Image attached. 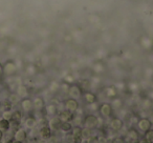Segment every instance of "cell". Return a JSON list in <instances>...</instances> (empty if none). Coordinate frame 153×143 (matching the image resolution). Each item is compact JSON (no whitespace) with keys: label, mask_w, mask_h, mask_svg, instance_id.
Returning a JSON list of instances; mask_svg holds the SVG:
<instances>
[{"label":"cell","mask_w":153,"mask_h":143,"mask_svg":"<svg viewBox=\"0 0 153 143\" xmlns=\"http://www.w3.org/2000/svg\"><path fill=\"white\" fill-rule=\"evenodd\" d=\"M80 86H81L82 88H88L90 86V82L88 81V80H83L82 83L80 84Z\"/></svg>","instance_id":"f1b7e54d"},{"label":"cell","mask_w":153,"mask_h":143,"mask_svg":"<svg viewBox=\"0 0 153 143\" xmlns=\"http://www.w3.org/2000/svg\"><path fill=\"white\" fill-rule=\"evenodd\" d=\"M79 107H80L79 102H78V100L74 98L69 97V98L66 99V100L64 101V109L71 112V113H76V111L79 109Z\"/></svg>","instance_id":"277c9868"},{"label":"cell","mask_w":153,"mask_h":143,"mask_svg":"<svg viewBox=\"0 0 153 143\" xmlns=\"http://www.w3.org/2000/svg\"><path fill=\"white\" fill-rule=\"evenodd\" d=\"M104 93L106 95V97L111 99L117 96V90L115 88V86H108V88H106L104 90Z\"/></svg>","instance_id":"ffe728a7"},{"label":"cell","mask_w":153,"mask_h":143,"mask_svg":"<svg viewBox=\"0 0 153 143\" xmlns=\"http://www.w3.org/2000/svg\"><path fill=\"white\" fill-rule=\"evenodd\" d=\"M67 93H68V95H69V97L78 99V98H80V97H82V95H83V88H82L79 84L72 83V84H70Z\"/></svg>","instance_id":"3957f363"},{"label":"cell","mask_w":153,"mask_h":143,"mask_svg":"<svg viewBox=\"0 0 153 143\" xmlns=\"http://www.w3.org/2000/svg\"><path fill=\"white\" fill-rule=\"evenodd\" d=\"M111 106H112L113 111H117V109H121L122 107H123L124 105V100L121 98V97H114V98H112V100H111L110 102Z\"/></svg>","instance_id":"ac0fdd59"},{"label":"cell","mask_w":153,"mask_h":143,"mask_svg":"<svg viewBox=\"0 0 153 143\" xmlns=\"http://www.w3.org/2000/svg\"><path fill=\"white\" fill-rule=\"evenodd\" d=\"M74 113H71V112L67 111V109L60 112V113L58 114V118H59L60 121H61V122H64V121H72V119H74Z\"/></svg>","instance_id":"4fadbf2b"},{"label":"cell","mask_w":153,"mask_h":143,"mask_svg":"<svg viewBox=\"0 0 153 143\" xmlns=\"http://www.w3.org/2000/svg\"><path fill=\"white\" fill-rule=\"evenodd\" d=\"M0 107H1V105H0Z\"/></svg>","instance_id":"d6a6232c"},{"label":"cell","mask_w":153,"mask_h":143,"mask_svg":"<svg viewBox=\"0 0 153 143\" xmlns=\"http://www.w3.org/2000/svg\"><path fill=\"white\" fill-rule=\"evenodd\" d=\"M82 138H84V139L92 138V130L91 128H87V127L82 128Z\"/></svg>","instance_id":"d4e9b609"},{"label":"cell","mask_w":153,"mask_h":143,"mask_svg":"<svg viewBox=\"0 0 153 143\" xmlns=\"http://www.w3.org/2000/svg\"><path fill=\"white\" fill-rule=\"evenodd\" d=\"M3 75L4 76H14L17 73V65L13 60H9L2 65Z\"/></svg>","instance_id":"7a4b0ae2"},{"label":"cell","mask_w":153,"mask_h":143,"mask_svg":"<svg viewBox=\"0 0 153 143\" xmlns=\"http://www.w3.org/2000/svg\"><path fill=\"white\" fill-rule=\"evenodd\" d=\"M109 125H110V128L112 130H121L124 126V121L119 117H112L110 119V122H109Z\"/></svg>","instance_id":"9c48e42d"},{"label":"cell","mask_w":153,"mask_h":143,"mask_svg":"<svg viewBox=\"0 0 153 143\" xmlns=\"http://www.w3.org/2000/svg\"><path fill=\"white\" fill-rule=\"evenodd\" d=\"M22 120V112L21 111H14L13 116H12L11 123H14L16 125H19Z\"/></svg>","instance_id":"d6986e66"},{"label":"cell","mask_w":153,"mask_h":143,"mask_svg":"<svg viewBox=\"0 0 153 143\" xmlns=\"http://www.w3.org/2000/svg\"><path fill=\"white\" fill-rule=\"evenodd\" d=\"M20 106H21L22 111L25 112V113H32L34 111V103L33 100L28 97H24L20 101Z\"/></svg>","instance_id":"52a82bcc"},{"label":"cell","mask_w":153,"mask_h":143,"mask_svg":"<svg viewBox=\"0 0 153 143\" xmlns=\"http://www.w3.org/2000/svg\"><path fill=\"white\" fill-rule=\"evenodd\" d=\"M70 134H71V138H74V141H81V139H82V127L79 125H74Z\"/></svg>","instance_id":"9a60e30c"},{"label":"cell","mask_w":153,"mask_h":143,"mask_svg":"<svg viewBox=\"0 0 153 143\" xmlns=\"http://www.w3.org/2000/svg\"><path fill=\"white\" fill-rule=\"evenodd\" d=\"M72 128H74V125H72L71 121H64L61 122V124H60L59 130H61L64 134H70Z\"/></svg>","instance_id":"2e32d148"},{"label":"cell","mask_w":153,"mask_h":143,"mask_svg":"<svg viewBox=\"0 0 153 143\" xmlns=\"http://www.w3.org/2000/svg\"><path fill=\"white\" fill-rule=\"evenodd\" d=\"M143 107L144 109H152V100L149 98H146L143 102Z\"/></svg>","instance_id":"4316f807"},{"label":"cell","mask_w":153,"mask_h":143,"mask_svg":"<svg viewBox=\"0 0 153 143\" xmlns=\"http://www.w3.org/2000/svg\"><path fill=\"white\" fill-rule=\"evenodd\" d=\"M2 139H3V132L1 130H0V142L2 141Z\"/></svg>","instance_id":"4dcf8cb0"},{"label":"cell","mask_w":153,"mask_h":143,"mask_svg":"<svg viewBox=\"0 0 153 143\" xmlns=\"http://www.w3.org/2000/svg\"><path fill=\"white\" fill-rule=\"evenodd\" d=\"M16 94L18 95L21 98H24V97L28 96V90L25 85H19L17 88V91H16Z\"/></svg>","instance_id":"603a6c76"},{"label":"cell","mask_w":153,"mask_h":143,"mask_svg":"<svg viewBox=\"0 0 153 143\" xmlns=\"http://www.w3.org/2000/svg\"><path fill=\"white\" fill-rule=\"evenodd\" d=\"M144 137H145V141L152 143L153 142V130L152 128L146 130V132L144 133Z\"/></svg>","instance_id":"484cf974"},{"label":"cell","mask_w":153,"mask_h":143,"mask_svg":"<svg viewBox=\"0 0 153 143\" xmlns=\"http://www.w3.org/2000/svg\"><path fill=\"white\" fill-rule=\"evenodd\" d=\"M44 112H45V115H48V116H56L58 114V107L56 104H45L44 107Z\"/></svg>","instance_id":"e0dca14e"},{"label":"cell","mask_w":153,"mask_h":143,"mask_svg":"<svg viewBox=\"0 0 153 143\" xmlns=\"http://www.w3.org/2000/svg\"><path fill=\"white\" fill-rule=\"evenodd\" d=\"M99 113H100V115L102 116L103 118H110L111 116H112L113 109L110 103L104 102L99 106Z\"/></svg>","instance_id":"5b68a950"},{"label":"cell","mask_w":153,"mask_h":143,"mask_svg":"<svg viewBox=\"0 0 153 143\" xmlns=\"http://www.w3.org/2000/svg\"><path fill=\"white\" fill-rule=\"evenodd\" d=\"M126 138H128V140H129L130 142H137L138 139H140V134H138L137 130L132 127V128H130V130H128Z\"/></svg>","instance_id":"5bb4252c"},{"label":"cell","mask_w":153,"mask_h":143,"mask_svg":"<svg viewBox=\"0 0 153 143\" xmlns=\"http://www.w3.org/2000/svg\"><path fill=\"white\" fill-rule=\"evenodd\" d=\"M33 103H34V109H36V111H38V112L44 111L45 101L42 97H40V96L35 97L34 100H33Z\"/></svg>","instance_id":"7c38bea8"},{"label":"cell","mask_w":153,"mask_h":143,"mask_svg":"<svg viewBox=\"0 0 153 143\" xmlns=\"http://www.w3.org/2000/svg\"><path fill=\"white\" fill-rule=\"evenodd\" d=\"M10 128H11V121L7 119H4V118H1L0 119V130L4 133L7 132Z\"/></svg>","instance_id":"7402d4cb"},{"label":"cell","mask_w":153,"mask_h":143,"mask_svg":"<svg viewBox=\"0 0 153 143\" xmlns=\"http://www.w3.org/2000/svg\"><path fill=\"white\" fill-rule=\"evenodd\" d=\"M83 124H84V127L94 130L99 125V118L96 115H94V114H88V115H86L84 117Z\"/></svg>","instance_id":"6da1fadb"},{"label":"cell","mask_w":153,"mask_h":143,"mask_svg":"<svg viewBox=\"0 0 153 143\" xmlns=\"http://www.w3.org/2000/svg\"><path fill=\"white\" fill-rule=\"evenodd\" d=\"M60 124H61V121H60L59 118H53L51 121L48 122V125L51 126V128L53 130H59L60 128Z\"/></svg>","instance_id":"cb8c5ba5"},{"label":"cell","mask_w":153,"mask_h":143,"mask_svg":"<svg viewBox=\"0 0 153 143\" xmlns=\"http://www.w3.org/2000/svg\"><path fill=\"white\" fill-rule=\"evenodd\" d=\"M82 97H83L84 101H85V102L87 103L88 105H89V104H94V103L97 102V100H98L96 94H94L92 92H89V91L83 92V95H82Z\"/></svg>","instance_id":"8fae6325"},{"label":"cell","mask_w":153,"mask_h":143,"mask_svg":"<svg viewBox=\"0 0 153 143\" xmlns=\"http://www.w3.org/2000/svg\"><path fill=\"white\" fill-rule=\"evenodd\" d=\"M39 134H40V136L42 139H44V140H48L49 138H51L53 130H51V126H49L48 124H46V125L41 126L40 130H39Z\"/></svg>","instance_id":"30bf717a"},{"label":"cell","mask_w":153,"mask_h":143,"mask_svg":"<svg viewBox=\"0 0 153 143\" xmlns=\"http://www.w3.org/2000/svg\"><path fill=\"white\" fill-rule=\"evenodd\" d=\"M136 125H137L138 130H142V132H146V130H150V128H152V121H151L149 118H140V119L137 120V122H136Z\"/></svg>","instance_id":"8992f818"},{"label":"cell","mask_w":153,"mask_h":143,"mask_svg":"<svg viewBox=\"0 0 153 143\" xmlns=\"http://www.w3.org/2000/svg\"><path fill=\"white\" fill-rule=\"evenodd\" d=\"M13 138L16 142H24L27 139V132L23 128H17L14 133Z\"/></svg>","instance_id":"ba28073f"},{"label":"cell","mask_w":153,"mask_h":143,"mask_svg":"<svg viewBox=\"0 0 153 143\" xmlns=\"http://www.w3.org/2000/svg\"><path fill=\"white\" fill-rule=\"evenodd\" d=\"M152 109H153V100H152Z\"/></svg>","instance_id":"1f68e13d"},{"label":"cell","mask_w":153,"mask_h":143,"mask_svg":"<svg viewBox=\"0 0 153 143\" xmlns=\"http://www.w3.org/2000/svg\"><path fill=\"white\" fill-rule=\"evenodd\" d=\"M3 76V70H2V65H1V63H0V78Z\"/></svg>","instance_id":"f546056e"},{"label":"cell","mask_w":153,"mask_h":143,"mask_svg":"<svg viewBox=\"0 0 153 143\" xmlns=\"http://www.w3.org/2000/svg\"><path fill=\"white\" fill-rule=\"evenodd\" d=\"M12 116H13V112L11 111H3V114H2V118H4V119H7L11 121L12 119Z\"/></svg>","instance_id":"83f0119b"},{"label":"cell","mask_w":153,"mask_h":143,"mask_svg":"<svg viewBox=\"0 0 153 143\" xmlns=\"http://www.w3.org/2000/svg\"><path fill=\"white\" fill-rule=\"evenodd\" d=\"M24 124H25L26 128H28V130H33V128H34L35 126H36V124H37L36 118H35L34 116H28V117L25 119Z\"/></svg>","instance_id":"44dd1931"}]
</instances>
